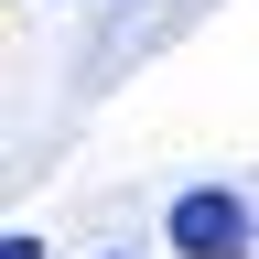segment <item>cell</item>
<instances>
[{
    "instance_id": "cell-1",
    "label": "cell",
    "mask_w": 259,
    "mask_h": 259,
    "mask_svg": "<svg viewBox=\"0 0 259 259\" xmlns=\"http://www.w3.org/2000/svg\"><path fill=\"white\" fill-rule=\"evenodd\" d=\"M162 238H173L184 259H248V205L227 184H194L184 205H173V227H162Z\"/></svg>"
},
{
    "instance_id": "cell-2",
    "label": "cell",
    "mask_w": 259,
    "mask_h": 259,
    "mask_svg": "<svg viewBox=\"0 0 259 259\" xmlns=\"http://www.w3.org/2000/svg\"><path fill=\"white\" fill-rule=\"evenodd\" d=\"M0 259H44V238H22V227H11V238H0Z\"/></svg>"
}]
</instances>
